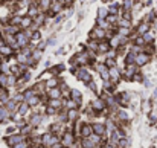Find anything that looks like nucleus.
I'll return each instance as SVG.
<instances>
[{"label":"nucleus","instance_id":"nucleus-1","mask_svg":"<svg viewBox=\"0 0 157 148\" xmlns=\"http://www.w3.org/2000/svg\"><path fill=\"white\" fill-rule=\"evenodd\" d=\"M75 141H76V136H75L70 130H66V131L59 136V145L63 148H70L73 145Z\"/></svg>","mask_w":157,"mask_h":148},{"label":"nucleus","instance_id":"nucleus-2","mask_svg":"<svg viewBox=\"0 0 157 148\" xmlns=\"http://www.w3.org/2000/svg\"><path fill=\"white\" fill-rule=\"evenodd\" d=\"M75 75H76V78H78L81 83H84V84H89V83L93 80L92 72H90L89 69H86V67H78V69L75 70Z\"/></svg>","mask_w":157,"mask_h":148},{"label":"nucleus","instance_id":"nucleus-3","mask_svg":"<svg viewBox=\"0 0 157 148\" xmlns=\"http://www.w3.org/2000/svg\"><path fill=\"white\" fill-rule=\"evenodd\" d=\"M14 37H15V43H17L18 49H23V48L29 46V43H31V40H29V35H28L25 31H18V32H17Z\"/></svg>","mask_w":157,"mask_h":148},{"label":"nucleus","instance_id":"nucleus-4","mask_svg":"<svg viewBox=\"0 0 157 148\" xmlns=\"http://www.w3.org/2000/svg\"><path fill=\"white\" fill-rule=\"evenodd\" d=\"M46 118H48V116H43L41 113H32L31 118H29V121H28V124H29L32 128H37V127H40V125L46 121Z\"/></svg>","mask_w":157,"mask_h":148},{"label":"nucleus","instance_id":"nucleus-5","mask_svg":"<svg viewBox=\"0 0 157 148\" xmlns=\"http://www.w3.org/2000/svg\"><path fill=\"white\" fill-rule=\"evenodd\" d=\"M90 108L93 111H96V113L101 115V113H104L105 110H107V105H105V102L101 98H95L90 101Z\"/></svg>","mask_w":157,"mask_h":148},{"label":"nucleus","instance_id":"nucleus-6","mask_svg":"<svg viewBox=\"0 0 157 148\" xmlns=\"http://www.w3.org/2000/svg\"><path fill=\"white\" fill-rule=\"evenodd\" d=\"M150 61H151V56L147 55V53H144V52H140V53H137V55L134 56V64H136L137 67H144V66H147Z\"/></svg>","mask_w":157,"mask_h":148},{"label":"nucleus","instance_id":"nucleus-7","mask_svg":"<svg viewBox=\"0 0 157 148\" xmlns=\"http://www.w3.org/2000/svg\"><path fill=\"white\" fill-rule=\"evenodd\" d=\"M105 37H107V31L98 28V26L93 28V31L90 32V38L92 40H96V41H102V40H105Z\"/></svg>","mask_w":157,"mask_h":148},{"label":"nucleus","instance_id":"nucleus-8","mask_svg":"<svg viewBox=\"0 0 157 148\" xmlns=\"http://www.w3.org/2000/svg\"><path fill=\"white\" fill-rule=\"evenodd\" d=\"M92 133H93V131H92V124H89V122H82V124H81V128H79V133H78V138H81V139H87Z\"/></svg>","mask_w":157,"mask_h":148},{"label":"nucleus","instance_id":"nucleus-9","mask_svg":"<svg viewBox=\"0 0 157 148\" xmlns=\"http://www.w3.org/2000/svg\"><path fill=\"white\" fill-rule=\"evenodd\" d=\"M121 76H122V75H121V70H119L117 66L108 69V81H111V83H119Z\"/></svg>","mask_w":157,"mask_h":148},{"label":"nucleus","instance_id":"nucleus-10","mask_svg":"<svg viewBox=\"0 0 157 148\" xmlns=\"http://www.w3.org/2000/svg\"><path fill=\"white\" fill-rule=\"evenodd\" d=\"M92 131H93V134H98V136H105L107 134V131H105V125L104 122H93L92 124Z\"/></svg>","mask_w":157,"mask_h":148},{"label":"nucleus","instance_id":"nucleus-11","mask_svg":"<svg viewBox=\"0 0 157 148\" xmlns=\"http://www.w3.org/2000/svg\"><path fill=\"white\" fill-rule=\"evenodd\" d=\"M23 141H25V138H23L20 133H14V134L6 136V144H8L9 147H12V145H15V144H20V142H23Z\"/></svg>","mask_w":157,"mask_h":148},{"label":"nucleus","instance_id":"nucleus-12","mask_svg":"<svg viewBox=\"0 0 157 148\" xmlns=\"http://www.w3.org/2000/svg\"><path fill=\"white\" fill-rule=\"evenodd\" d=\"M66 118L69 124H73L75 121L79 119V108H73V110H66Z\"/></svg>","mask_w":157,"mask_h":148},{"label":"nucleus","instance_id":"nucleus-13","mask_svg":"<svg viewBox=\"0 0 157 148\" xmlns=\"http://www.w3.org/2000/svg\"><path fill=\"white\" fill-rule=\"evenodd\" d=\"M69 98L73 99L78 105H81V102H82V93L78 90V89H70V93H69Z\"/></svg>","mask_w":157,"mask_h":148},{"label":"nucleus","instance_id":"nucleus-14","mask_svg":"<svg viewBox=\"0 0 157 148\" xmlns=\"http://www.w3.org/2000/svg\"><path fill=\"white\" fill-rule=\"evenodd\" d=\"M35 3H37V6H38L40 12H48V11L51 9L52 0H37Z\"/></svg>","mask_w":157,"mask_h":148},{"label":"nucleus","instance_id":"nucleus-15","mask_svg":"<svg viewBox=\"0 0 157 148\" xmlns=\"http://www.w3.org/2000/svg\"><path fill=\"white\" fill-rule=\"evenodd\" d=\"M46 96H48V99H63V96H61V92H59V89H58V87L48 89Z\"/></svg>","mask_w":157,"mask_h":148},{"label":"nucleus","instance_id":"nucleus-16","mask_svg":"<svg viewBox=\"0 0 157 148\" xmlns=\"http://www.w3.org/2000/svg\"><path fill=\"white\" fill-rule=\"evenodd\" d=\"M25 102L29 105V108H31V107H37V105L41 104V95H32L31 98H28Z\"/></svg>","mask_w":157,"mask_h":148},{"label":"nucleus","instance_id":"nucleus-17","mask_svg":"<svg viewBox=\"0 0 157 148\" xmlns=\"http://www.w3.org/2000/svg\"><path fill=\"white\" fill-rule=\"evenodd\" d=\"M48 107H52L56 111L63 110V99H48Z\"/></svg>","mask_w":157,"mask_h":148},{"label":"nucleus","instance_id":"nucleus-18","mask_svg":"<svg viewBox=\"0 0 157 148\" xmlns=\"http://www.w3.org/2000/svg\"><path fill=\"white\" fill-rule=\"evenodd\" d=\"M110 50V46H108V41H98V49H96V53H101V55H105L107 52Z\"/></svg>","mask_w":157,"mask_h":148},{"label":"nucleus","instance_id":"nucleus-19","mask_svg":"<svg viewBox=\"0 0 157 148\" xmlns=\"http://www.w3.org/2000/svg\"><path fill=\"white\" fill-rule=\"evenodd\" d=\"M32 90H34L37 95H44V90H46V81H44V83L40 81V83L34 84V86H32Z\"/></svg>","mask_w":157,"mask_h":148},{"label":"nucleus","instance_id":"nucleus-20","mask_svg":"<svg viewBox=\"0 0 157 148\" xmlns=\"http://www.w3.org/2000/svg\"><path fill=\"white\" fill-rule=\"evenodd\" d=\"M28 111H29V105H28L25 101L20 102V104H17V113H18L20 116H25Z\"/></svg>","mask_w":157,"mask_h":148},{"label":"nucleus","instance_id":"nucleus-21","mask_svg":"<svg viewBox=\"0 0 157 148\" xmlns=\"http://www.w3.org/2000/svg\"><path fill=\"white\" fill-rule=\"evenodd\" d=\"M131 145V141L127 138V136H122L119 141H117V144H116V148H128Z\"/></svg>","mask_w":157,"mask_h":148},{"label":"nucleus","instance_id":"nucleus-22","mask_svg":"<svg viewBox=\"0 0 157 148\" xmlns=\"http://www.w3.org/2000/svg\"><path fill=\"white\" fill-rule=\"evenodd\" d=\"M137 35H144V34H147V32H150V23L148 21H145V23H140L139 26H137Z\"/></svg>","mask_w":157,"mask_h":148},{"label":"nucleus","instance_id":"nucleus-23","mask_svg":"<svg viewBox=\"0 0 157 148\" xmlns=\"http://www.w3.org/2000/svg\"><path fill=\"white\" fill-rule=\"evenodd\" d=\"M11 118V113L6 110L5 105H0V122H6Z\"/></svg>","mask_w":157,"mask_h":148},{"label":"nucleus","instance_id":"nucleus-24","mask_svg":"<svg viewBox=\"0 0 157 148\" xmlns=\"http://www.w3.org/2000/svg\"><path fill=\"white\" fill-rule=\"evenodd\" d=\"M5 107H6V110L12 115V113H15L17 111V102L14 101V99L11 98V99H8V102L5 104Z\"/></svg>","mask_w":157,"mask_h":148},{"label":"nucleus","instance_id":"nucleus-25","mask_svg":"<svg viewBox=\"0 0 157 148\" xmlns=\"http://www.w3.org/2000/svg\"><path fill=\"white\" fill-rule=\"evenodd\" d=\"M31 26H32V18H31L29 15H25V17H21L20 28H23V29H28V28H31Z\"/></svg>","mask_w":157,"mask_h":148},{"label":"nucleus","instance_id":"nucleus-26","mask_svg":"<svg viewBox=\"0 0 157 148\" xmlns=\"http://www.w3.org/2000/svg\"><path fill=\"white\" fill-rule=\"evenodd\" d=\"M32 130H34V128H32V127H31V125H29V124L26 122V124H25L23 127H20V134H21L23 138H26V136H31Z\"/></svg>","mask_w":157,"mask_h":148},{"label":"nucleus","instance_id":"nucleus-27","mask_svg":"<svg viewBox=\"0 0 157 148\" xmlns=\"http://www.w3.org/2000/svg\"><path fill=\"white\" fill-rule=\"evenodd\" d=\"M40 14V9H38V6H37V3H32L31 6H29V11H28V15L31 17V18H34V17H37Z\"/></svg>","mask_w":157,"mask_h":148},{"label":"nucleus","instance_id":"nucleus-28","mask_svg":"<svg viewBox=\"0 0 157 148\" xmlns=\"http://www.w3.org/2000/svg\"><path fill=\"white\" fill-rule=\"evenodd\" d=\"M63 2H52V5H51V9L49 11H52L53 14H58V12H61V9H63Z\"/></svg>","mask_w":157,"mask_h":148},{"label":"nucleus","instance_id":"nucleus-29","mask_svg":"<svg viewBox=\"0 0 157 148\" xmlns=\"http://www.w3.org/2000/svg\"><path fill=\"white\" fill-rule=\"evenodd\" d=\"M12 52H14V50L11 49V46H8V45H5V46L2 48V50H0V55H2V58L5 60L6 56H11V55H12Z\"/></svg>","mask_w":157,"mask_h":148},{"label":"nucleus","instance_id":"nucleus-30","mask_svg":"<svg viewBox=\"0 0 157 148\" xmlns=\"http://www.w3.org/2000/svg\"><path fill=\"white\" fill-rule=\"evenodd\" d=\"M41 56H43V50L34 49L32 50V53H31V60H32V61H35V63H38V61L41 60Z\"/></svg>","mask_w":157,"mask_h":148},{"label":"nucleus","instance_id":"nucleus-31","mask_svg":"<svg viewBox=\"0 0 157 148\" xmlns=\"http://www.w3.org/2000/svg\"><path fill=\"white\" fill-rule=\"evenodd\" d=\"M58 84H59V80H58V78H55V76L49 78V80L46 81V87H48V89H52V87H58Z\"/></svg>","mask_w":157,"mask_h":148},{"label":"nucleus","instance_id":"nucleus-32","mask_svg":"<svg viewBox=\"0 0 157 148\" xmlns=\"http://www.w3.org/2000/svg\"><path fill=\"white\" fill-rule=\"evenodd\" d=\"M114 89H116L114 83H111V81H104V92L111 93V92H114Z\"/></svg>","mask_w":157,"mask_h":148},{"label":"nucleus","instance_id":"nucleus-33","mask_svg":"<svg viewBox=\"0 0 157 148\" xmlns=\"http://www.w3.org/2000/svg\"><path fill=\"white\" fill-rule=\"evenodd\" d=\"M20 21H21V15H14L9 18V23L8 25H12V26H18L20 28Z\"/></svg>","mask_w":157,"mask_h":148},{"label":"nucleus","instance_id":"nucleus-34","mask_svg":"<svg viewBox=\"0 0 157 148\" xmlns=\"http://www.w3.org/2000/svg\"><path fill=\"white\" fill-rule=\"evenodd\" d=\"M131 34V28H119L117 29V35L121 37H128Z\"/></svg>","mask_w":157,"mask_h":148},{"label":"nucleus","instance_id":"nucleus-35","mask_svg":"<svg viewBox=\"0 0 157 148\" xmlns=\"http://www.w3.org/2000/svg\"><path fill=\"white\" fill-rule=\"evenodd\" d=\"M28 58H29V56H26V55H23L21 52H18V53H17V64H25V66H26Z\"/></svg>","mask_w":157,"mask_h":148},{"label":"nucleus","instance_id":"nucleus-36","mask_svg":"<svg viewBox=\"0 0 157 148\" xmlns=\"http://www.w3.org/2000/svg\"><path fill=\"white\" fill-rule=\"evenodd\" d=\"M134 53H131V52H128L127 55H125V66H128V64H134Z\"/></svg>","mask_w":157,"mask_h":148},{"label":"nucleus","instance_id":"nucleus-37","mask_svg":"<svg viewBox=\"0 0 157 148\" xmlns=\"http://www.w3.org/2000/svg\"><path fill=\"white\" fill-rule=\"evenodd\" d=\"M63 70H64V66H63V64H58V66L52 67V69H51L49 72H51L52 75H59V73H61Z\"/></svg>","mask_w":157,"mask_h":148},{"label":"nucleus","instance_id":"nucleus-38","mask_svg":"<svg viewBox=\"0 0 157 148\" xmlns=\"http://www.w3.org/2000/svg\"><path fill=\"white\" fill-rule=\"evenodd\" d=\"M133 8V0H124L122 2V9L124 11H131Z\"/></svg>","mask_w":157,"mask_h":148},{"label":"nucleus","instance_id":"nucleus-39","mask_svg":"<svg viewBox=\"0 0 157 148\" xmlns=\"http://www.w3.org/2000/svg\"><path fill=\"white\" fill-rule=\"evenodd\" d=\"M0 87H3V89H8V75H3V73H0Z\"/></svg>","mask_w":157,"mask_h":148},{"label":"nucleus","instance_id":"nucleus-40","mask_svg":"<svg viewBox=\"0 0 157 148\" xmlns=\"http://www.w3.org/2000/svg\"><path fill=\"white\" fill-rule=\"evenodd\" d=\"M104 64H105V67H107V69H110V67H114V66H117V64H116V60H114V58H105Z\"/></svg>","mask_w":157,"mask_h":148},{"label":"nucleus","instance_id":"nucleus-41","mask_svg":"<svg viewBox=\"0 0 157 148\" xmlns=\"http://www.w3.org/2000/svg\"><path fill=\"white\" fill-rule=\"evenodd\" d=\"M107 15H108V9L107 8H99L98 9V18H107Z\"/></svg>","mask_w":157,"mask_h":148},{"label":"nucleus","instance_id":"nucleus-42","mask_svg":"<svg viewBox=\"0 0 157 148\" xmlns=\"http://www.w3.org/2000/svg\"><path fill=\"white\" fill-rule=\"evenodd\" d=\"M108 26H110V25L107 23L105 18H98V28H101V29H105V31H107Z\"/></svg>","mask_w":157,"mask_h":148},{"label":"nucleus","instance_id":"nucleus-43","mask_svg":"<svg viewBox=\"0 0 157 148\" xmlns=\"http://www.w3.org/2000/svg\"><path fill=\"white\" fill-rule=\"evenodd\" d=\"M117 25H119V28H131V21L130 20H125V18H121Z\"/></svg>","mask_w":157,"mask_h":148},{"label":"nucleus","instance_id":"nucleus-44","mask_svg":"<svg viewBox=\"0 0 157 148\" xmlns=\"http://www.w3.org/2000/svg\"><path fill=\"white\" fill-rule=\"evenodd\" d=\"M17 84V76L14 75H8V87H12Z\"/></svg>","mask_w":157,"mask_h":148},{"label":"nucleus","instance_id":"nucleus-45","mask_svg":"<svg viewBox=\"0 0 157 148\" xmlns=\"http://www.w3.org/2000/svg\"><path fill=\"white\" fill-rule=\"evenodd\" d=\"M40 38H41L40 31H32V34H31V40H32V41H38Z\"/></svg>","mask_w":157,"mask_h":148},{"label":"nucleus","instance_id":"nucleus-46","mask_svg":"<svg viewBox=\"0 0 157 148\" xmlns=\"http://www.w3.org/2000/svg\"><path fill=\"white\" fill-rule=\"evenodd\" d=\"M44 108H46V110H44V111H46V116H53V115L56 116V113H58V111H56L55 108H52V107H48V105H46Z\"/></svg>","mask_w":157,"mask_h":148},{"label":"nucleus","instance_id":"nucleus-47","mask_svg":"<svg viewBox=\"0 0 157 148\" xmlns=\"http://www.w3.org/2000/svg\"><path fill=\"white\" fill-rule=\"evenodd\" d=\"M11 148H28V141L25 139L23 142H20V144H15V145H12Z\"/></svg>","mask_w":157,"mask_h":148},{"label":"nucleus","instance_id":"nucleus-48","mask_svg":"<svg viewBox=\"0 0 157 148\" xmlns=\"http://www.w3.org/2000/svg\"><path fill=\"white\" fill-rule=\"evenodd\" d=\"M87 87H89V89H90L92 92H95V93L98 92V89H96V84H95V81H93V80H92V81H90V83L87 84Z\"/></svg>","mask_w":157,"mask_h":148},{"label":"nucleus","instance_id":"nucleus-49","mask_svg":"<svg viewBox=\"0 0 157 148\" xmlns=\"http://www.w3.org/2000/svg\"><path fill=\"white\" fill-rule=\"evenodd\" d=\"M46 46H48V43H46V41H41V43L38 45V48H35V49H38V50H44V49H46Z\"/></svg>","mask_w":157,"mask_h":148},{"label":"nucleus","instance_id":"nucleus-50","mask_svg":"<svg viewBox=\"0 0 157 148\" xmlns=\"http://www.w3.org/2000/svg\"><path fill=\"white\" fill-rule=\"evenodd\" d=\"M14 131H15V127H9V128L6 130V133H8V136H9V134H14Z\"/></svg>","mask_w":157,"mask_h":148},{"label":"nucleus","instance_id":"nucleus-51","mask_svg":"<svg viewBox=\"0 0 157 148\" xmlns=\"http://www.w3.org/2000/svg\"><path fill=\"white\" fill-rule=\"evenodd\" d=\"M75 0H63V5H66V6H69V5H72Z\"/></svg>","mask_w":157,"mask_h":148},{"label":"nucleus","instance_id":"nucleus-52","mask_svg":"<svg viewBox=\"0 0 157 148\" xmlns=\"http://www.w3.org/2000/svg\"><path fill=\"white\" fill-rule=\"evenodd\" d=\"M28 148H44L43 145H31V147H28Z\"/></svg>","mask_w":157,"mask_h":148},{"label":"nucleus","instance_id":"nucleus-53","mask_svg":"<svg viewBox=\"0 0 157 148\" xmlns=\"http://www.w3.org/2000/svg\"><path fill=\"white\" fill-rule=\"evenodd\" d=\"M3 46H5V41L0 38V50H2V48H3Z\"/></svg>","mask_w":157,"mask_h":148},{"label":"nucleus","instance_id":"nucleus-54","mask_svg":"<svg viewBox=\"0 0 157 148\" xmlns=\"http://www.w3.org/2000/svg\"><path fill=\"white\" fill-rule=\"evenodd\" d=\"M52 148H63V147H61V145H59V144H56V145H53Z\"/></svg>","mask_w":157,"mask_h":148},{"label":"nucleus","instance_id":"nucleus-55","mask_svg":"<svg viewBox=\"0 0 157 148\" xmlns=\"http://www.w3.org/2000/svg\"><path fill=\"white\" fill-rule=\"evenodd\" d=\"M2 2H8V0H2Z\"/></svg>","mask_w":157,"mask_h":148},{"label":"nucleus","instance_id":"nucleus-56","mask_svg":"<svg viewBox=\"0 0 157 148\" xmlns=\"http://www.w3.org/2000/svg\"><path fill=\"white\" fill-rule=\"evenodd\" d=\"M104 2H110V0H104Z\"/></svg>","mask_w":157,"mask_h":148},{"label":"nucleus","instance_id":"nucleus-57","mask_svg":"<svg viewBox=\"0 0 157 148\" xmlns=\"http://www.w3.org/2000/svg\"><path fill=\"white\" fill-rule=\"evenodd\" d=\"M93 2H95V0H93Z\"/></svg>","mask_w":157,"mask_h":148}]
</instances>
